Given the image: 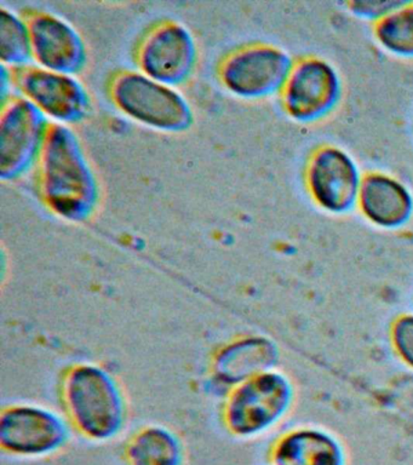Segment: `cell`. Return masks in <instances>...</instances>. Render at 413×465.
<instances>
[{
  "label": "cell",
  "mask_w": 413,
  "mask_h": 465,
  "mask_svg": "<svg viewBox=\"0 0 413 465\" xmlns=\"http://www.w3.org/2000/svg\"><path fill=\"white\" fill-rule=\"evenodd\" d=\"M38 160L45 203L67 220L88 218L99 200V187L74 131L64 124L50 125Z\"/></svg>",
  "instance_id": "1"
},
{
  "label": "cell",
  "mask_w": 413,
  "mask_h": 465,
  "mask_svg": "<svg viewBox=\"0 0 413 465\" xmlns=\"http://www.w3.org/2000/svg\"><path fill=\"white\" fill-rule=\"evenodd\" d=\"M115 105L144 125L164 131H182L193 122L186 98L172 86L143 73L125 72L111 85Z\"/></svg>",
  "instance_id": "2"
},
{
  "label": "cell",
  "mask_w": 413,
  "mask_h": 465,
  "mask_svg": "<svg viewBox=\"0 0 413 465\" xmlns=\"http://www.w3.org/2000/svg\"><path fill=\"white\" fill-rule=\"evenodd\" d=\"M66 401L75 427L93 440L113 438L122 428L117 385L97 367L79 366L66 381Z\"/></svg>",
  "instance_id": "3"
},
{
  "label": "cell",
  "mask_w": 413,
  "mask_h": 465,
  "mask_svg": "<svg viewBox=\"0 0 413 465\" xmlns=\"http://www.w3.org/2000/svg\"><path fill=\"white\" fill-rule=\"evenodd\" d=\"M291 399L288 378L270 371L259 374L242 381L231 394L226 413L228 427L241 436L259 434L281 418Z\"/></svg>",
  "instance_id": "4"
},
{
  "label": "cell",
  "mask_w": 413,
  "mask_h": 465,
  "mask_svg": "<svg viewBox=\"0 0 413 465\" xmlns=\"http://www.w3.org/2000/svg\"><path fill=\"white\" fill-rule=\"evenodd\" d=\"M280 93L282 105L292 119L317 122L339 104L342 80L324 58L304 57L293 64Z\"/></svg>",
  "instance_id": "5"
},
{
  "label": "cell",
  "mask_w": 413,
  "mask_h": 465,
  "mask_svg": "<svg viewBox=\"0 0 413 465\" xmlns=\"http://www.w3.org/2000/svg\"><path fill=\"white\" fill-rule=\"evenodd\" d=\"M44 113L26 97L13 98L0 120V174L21 176L41 155L49 126Z\"/></svg>",
  "instance_id": "6"
},
{
  "label": "cell",
  "mask_w": 413,
  "mask_h": 465,
  "mask_svg": "<svg viewBox=\"0 0 413 465\" xmlns=\"http://www.w3.org/2000/svg\"><path fill=\"white\" fill-rule=\"evenodd\" d=\"M295 62L280 47L259 44L235 51L224 60L221 78L224 85L245 98L280 93Z\"/></svg>",
  "instance_id": "7"
},
{
  "label": "cell",
  "mask_w": 413,
  "mask_h": 465,
  "mask_svg": "<svg viewBox=\"0 0 413 465\" xmlns=\"http://www.w3.org/2000/svg\"><path fill=\"white\" fill-rule=\"evenodd\" d=\"M362 176L349 153L337 145H322L308 163L306 182L315 203L331 213L357 205Z\"/></svg>",
  "instance_id": "8"
},
{
  "label": "cell",
  "mask_w": 413,
  "mask_h": 465,
  "mask_svg": "<svg viewBox=\"0 0 413 465\" xmlns=\"http://www.w3.org/2000/svg\"><path fill=\"white\" fill-rule=\"evenodd\" d=\"M15 79L27 100L64 125L88 115L89 94L74 76L43 67H24Z\"/></svg>",
  "instance_id": "9"
},
{
  "label": "cell",
  "mask_w": 413,
  "mask_h": 465,
  "mask_svg": "<svg viewBox=\"0 0 413 465\" xmlns=\"http://www.w3.org/2000/svg\"><path fill=\"white\" fill-rule=\"evenodd\" d=\"M137 57L143 74L172 87L184 82L193 71V36L182 25L166 22L144 38Z\"/></svg>",
  "instance_id": "10"
},
{
  "label": "cell",
  "mask_w": 413,
  "mask_h": 465,
  "mask_svg": "<svg viewBox=\"0 0 413 465\" xmlns=\"http://www.w3.org/2000/svg\"><path fill=\"white\" fill-rule=\"evenodd\" d=\"M67 436L64 421L38 407H13L0 421L2 449L17 456H45L63 447Z\"/></svg>",
  "instance_id": "11"
},
{
  "label": "cell",
  "mask_w": 413,
  "mask_h": 465,
  "mask_svg": "<svg viewBox=\"0 0 413 465\" xmlns=\"http://www.w3.org/2000/svg\"><path fill=\"white\" fill-rule=\"evenodd\" d=\"M32 56L49 71L74 74L86 60L84 43L70 24L50 14H35L27 21Z\"/></svg>",
  "instance_id": "12"
},
{
  "label": "cell",
  "mask_w": 413,
  "mask_h": 465,
  "mask_svg": "<svg viewBox=\"0 0 413 465\" xmlns=\"http://www.w3.org/2000/svg\"><path fill=\"white\" fill-rule=\"evenodd\" d=\"M357 205L377 227L394 229L408 223L413 213V195L408 185L383 173L362 176Z\"/></svg>",
  "instance_id": "13"
},
{
  "label": "cell",
  "mask_w": 413,
  "mask_h": 465,
  "mask_svg": "<svg viewBox=\"0 0 413 465\" xmlns=\"http://www.w3.org/2000/svg\"><path fill=\"white\" fill-rule=\"evenodd\" d=\"M275 465H343L342 449L332 436L304 429L290 432L273 450Z\"/></svg>",
  "instance_id": "14"
},
{
  "label": "cell",
  "mask_w": 413,
  "mask_h": 465,
  "mask_svg": "<svg viewBox=\"0 0 413 465\" xmlns=\"http://www.w3.org/2000/svg\"><path fill=\"white\" fill-rule=\"evenodd\" d=\"M275 345L266 338H248L231 345L219 359V370L228 380L246 381L268 372L277 362Z\"/></svg>",
  "instance_id": "15"
},
{
  "label": "cell",
  "mask_w": 413,
  "mask_h": 465,
  "mask_svg": "<svg viewBox=\"0 0 413 465\" xmlns=\"http://www.w3.org/2000/svg\"><path fill=\"white\" fill-rule=\"evenodd\" d=\"M126 460L129 465H182L183 449L172 431L147 428L130 441Z\"/></svg>",
  "instance_id": "16"
},
{
  "label": "cell",
  "mask_w": 413,
  "mask_h": 465,
  "mask_svg": "<svg viewBox=\"0 0 413 465\" xmlns=\"http://www.w3.org/2000/svg\"><path fill=\"white\" fill-rule=\"evenodd\" d=\"M375 36L388 53L413 58V3L405 2L375 24Z\"/></svg>",
  "instance_id": "17"
},
{
  "label": "cell",
  "mask_w": 413,
  "mask_h": 465,
  "mask_svg": "<svg viewBox=\"0 0 413 465\" xmlns=\"http://www.w3.org/2000/svg\"><path fill=\"white\" fill-rule=\"evenodd\" d=\"M0 56L8 64L21 65L31 60L30 29L16 15L0 11Z\"/></svg>",
  "instance_id": "18"
},
{
  "label": "cell",
  "mask_w": 413,
  "mask_h": 465,
  "mask_svg": "<svg viewBox=\"0 0 413 465\" xmlns=\"http://www.w3.org/2000/svg\"><path fill=\"white\" fill-rule=\"evenodd\" d=\"M393 343L398 354L413 369V315L398 319L393 326Z\"/></svg>",
  "instance_id": "19"
},
{
  "label": "cell",
  "mask_w": 413,
  "mask_h": 465,
  "mask_svg": "<svg viewBox=\"0 0 413 465\" xmlns=\"http://www.w3.org/2000/svg\"><path fill=\"white\" fill-rule=\"evenodd\" d=\"M404 3L397 0H358V2L349 3V7L351 13L358 16L377 22Z\"/></svg>",
  "instance_id": "20"
}]
</instances>
